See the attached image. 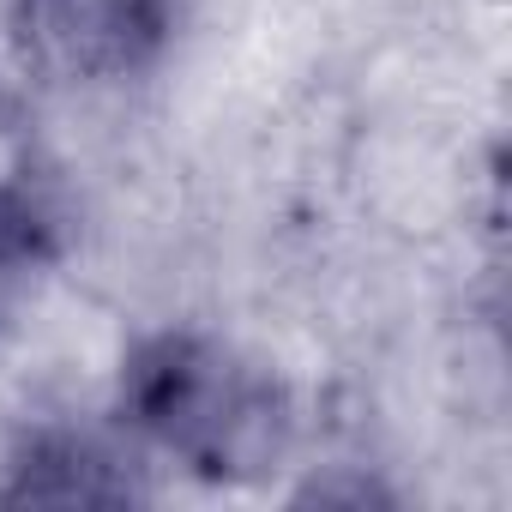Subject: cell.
<instances>
[{"label": "cell", "mask_w": 512, "mask_h": 512, "mask_svg": "<svg viewBox=\"0 0 512 512\" xmlns=\"http://www.w3.org/2000/svg\"><path fill=\"white\" fill-rule=\"evenodd\" d=\"M121 410L199 476H253L284 446L278 392L205 338H151L121 374Z\"/></svg>", "instance_id": "6da1fadb"}, {"label": "cell", "mask_w": 512, "mask_h": 512, "mask_svg": "<svg viewBox=\"0 0 512 512\" xmlns=\"http://www.w3.org/2000/svg\"><path fill=\"white\" fill-rule=\"evenodd\" d=\"M25 19L61 67L127 73L175 25V0H25Z\"/></svg>", "instance_id": "7a4b0ae2"}]
</instances>
